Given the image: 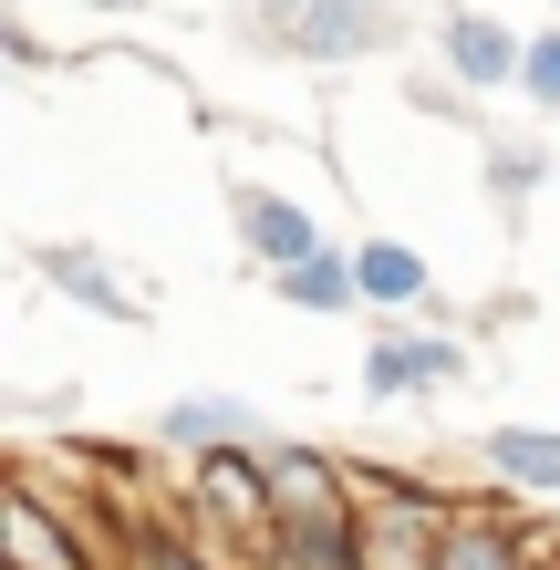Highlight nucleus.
<instances>
[{"mask_svg": "<svg viewBox=\"0 0 560 570\" xmlns=\"http://www.w3.org/2000/svg\"><path fill=\"white\" fill-rule=\"evenodd\" d=\"M249 31L291 62H364L405 42V11L394 0H249Z\"/></svg>", "mask_w": 560, "mask_h": 570, "instance_id": "1", "label": "nucleus"}, {"mask_svg": "<svg viewBox=\"0 0 560 570\" xmlns=\"http://www.w3.org/2000/svg\"><path fill=\"white\" fill-rule=\"evenodd\" d=\"M167 446H187V456H228V446H259V415L249 405H228V394H187V405H167Z\"/></svg>", "mask_w": 560, "mask_h": 570, "instance_id": "9", "label": "nucleus"}, {"mask_svg": "<svg viewBox=\"0 0 560 570\" xmlns=\"http://www.w3.org/2000/svg\"><path fill=\"white\" fill-rule=\"evenodd\" d=\"M436 42H446V62H456V83H519V62H530V42L499 21V11H446L436 21Z\"/></svg>", "mask_w": 560, "mask_h": 570, "instance_id": "5", "label": "nucleus"}, {"mask_svg": "<svg viewBox=\"0 0 560 570\" xmlns=\"http://www.w3.org/2000/svg\"><path fill=\"white\" fill-rule=\"evenodd\" d=\"M291 312H364V271H353L343 249H322V259H302V271H281L271 281Z\"/></svg>", "mask_w": 560, "mask_h": 570, "instance_id": "11", "label": "nucleus"}, {"mask_svg": "<svg viewBox=\"0 0 560 570\" xmlns=\"http://www.w3.org/2000/svg\"><path fill=\"white\" fill-rule=\"evenodd\" d=\"M0 550H11V570H105V560H94V550H83V540H73V529H62L31 488L0 498Z\"/></svg>", "mask_w": 560, "mask_h": 570, "instance_id": "6", "label": "nucleus"}, {"mask_svg": "<svg viewBox=\"0 0 560 570\" xmlns=\"http://www.w3.org/2000/svg\"><path fill=\"white\" fill-rule=\"evenodd\" d=\"M364 488V570H446V509L405 478H353Z\"/></svg>", "mask_w": 560, "mask_h": 570, "instance_id": "2", "label": "nucleus"}, {"mask_svg": "<svg viewBox=\"0 0 560 570\" xmlns=\"http://www.w3.org/2000/svg\"><path fill=\"white\" fill-rule=\"evenodd\" d=\"M550 11H560V0H550Z\"/></svg>", "mask_w": 560, "mask_h": 570, "instance_id": "15", "label": "nucleus"}, {"mask_svg": "<svg viewBox=\"0 0 560 570\" xmlns=\"http://www.w3.org/2000/svg\"><path fill=\"white\" fill-rule=\"evenodd\" d=\"M228 218H239V239H249V259H259L271 281L333 249V239H322V218L302 208V197H281V187H249V177H239V197H228Z\"/></svg>", "mask_w": 560, "mask_h": 570, "instance_id": "3", "label": "nucleus"}, {"mask_svg": "<svg viewBox=\"0 0 560 570\" xmlns=\"http://www.w3.org/2000/svg\"><path fill=\"white\" fill-rule=\"evenodd\" d=\"M83 11H136V0H83Z\"/></svg>", "mask_w": 560, "mask_h": 570, "instance_id": "14", "label": "nucleus"}, {"mask_svg": "<svg viewBox=\"0 0 560 570\" xmlns=\"http://www.w3.org/2000/svg\"><path fill=\"white\" fill-rule=\"evenodd\" d=\"M42 281H52V291H73L83 312H105V322H146V312H136V291H125V281H115L94 249H62V239H42Z\"/></svg>", "mask_w": 560, "mask_h": 570, "instance_id": "10", "label": "nucleus"}, {"mask_svg": "<svg viewBox=\"0 0 560 570\" xmlns=\"http://www.w3.org/2000/svg\"><path fill=\"white\" fill-rule=\"evenodd\" d=\"M488 478L499 488H530V498H560V435L550 425H488Z\"/></svg>", "mask_w": 560, "mask_h": 570, "instance_id": "7", "label": "nucleus"}, {"mask_svg": "<svg viewBox=\"0 0 560 570\" xmlns=\"http://www.w3.org/2000/svg\"><path fill=\"white\" fill-rule=\"evenodd\" d=\"M456 374H468V353L436 343V332H384V343L364 353V394H374V405H405V394H446Z\"/></svg>", "mask_w": 560, "mask_h": 570, "instance_id": "4", "label": "nucleus"}, {"mask_svg": "<svg viewBox=\"0 0 560 570\" xmlns=\"http://www.w3.org/2000/svg\"><path fill=\"white\" fill-rule=\"evenodd\" d=\"M540 166H550L540 146H499V156H488V187H499V208H519V197L540 187Z\"/></svg>", "mask_w": 560, "mask_h": 570, "instance_id": "12", "label": "nucleus"}, {"mask_svg": "<svg viewBox=\"0 0 560 570\" xmlns=\"http://www.w3.org/2000/svg\"><path fill=\"white\" fill-rule=\"evenodd\" d=\"M353 271H364V312H425V301H436V271H425L405 239H364Z\"/></svg>", "mask_w": 560, "mask_h": 570, "instance_id": "8", "label": "nucleus"}, {"mask_svg": "<svg viewBox=\"0 0 560 570\" xmlns=\"http://www.w3.org/2000/svg\"><path fill=\"white\" fill-rule=\"evenodd\" d=\"M519 94H530L540 115H560V31H540V42H530V62H519Z\"/></svg>", "mask_w": 560, "mask_h": 570, "instance_id": "13", "label": "nucleus"}]
</instances>
